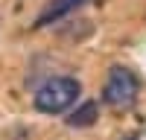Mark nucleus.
I'll list each match as a JSON object with an SVG mask.
<instances>
[{
    "label": "nucleus",
    "instance_id": "1",
    "mask_svg": "<svg viewBox=\"0 0 146 140\" xmlns=\"http://www.w3.org/2000/svg\"><path fill=\"white\" fill-rule=\"evenodd\" d=\"M79 93H82L79 79H73V76H53V79H47L44 85L35 90L32 105H35V111H41V114H64L67 108L76 105Z\"/></svg>",
    "mask_w": 146,
    "mask_h": 140
},
{
    "label": "nucleus",
    "instance_id": "2",
    "mask_svg": "<svg viewBox=\"0 0 146 140\" xmlns=\"http://www.w3.org/2000/svg\"><path fill=\"white\" fill-rule=\"evenodd\" d=\"M137 93H140V79L131 73L129 67L123 64H114L105 76V85H102V102L111 105V108L123 111V108H131L137 102Z\"/></svg>",
    "mask_w": 146,
    "mask_h": 140
},
{
    "label": "nucleus",
    "instance_id": "3",
    "mask_svg": "<svg viewBox=\"0 0 146 140\" xmlns=\"http://www.w3.org/2000/svg\"><path fill=\"white\" fill-rule=\"evenodd\" d=\"M88 0H50L44 9H41V15L35 18L32 26L35 29H41V26H50V23H58L62 18H67L70 12H76L79 6H85Z\"/></svg>",
    "mask_w": 146,
    "mask_h": 140
},
{
    "label": "nucleus",
    "instance_id": "4",
    "mask_svg": "<svg viewBox=\"0 0 146 140\" xmlns=\"http://www.w3.org/2000/svg\"><path fill=\"white\" fill-rule=\"evenodd\" d=\"M96 120H100V105H96V99H85L79 108H73L67 114V125L70 128H88Z\"/></svg>",
    "mask_w": 146,
    "mask_h": 140
},
{
    "label": "nucleus",
    "instance_id": "5",
    "mask_svg": "<svg viewBox=\"0 0 146 140\" xmlns=\"http://www.w3.org/2000/svg\"><path fill=\"white\" fill-rule=\"evenodd\" d=\"M123 140H140V137H137V134H126Z\"/></svg>",
    "mask_w": 146,
    "mask_h": 140
}]
</instances>
